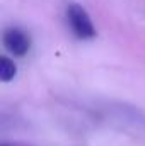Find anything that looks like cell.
I'll return each instance as SVG.
<instances>
[{
    "instance_id": "6da1fadb",
    "label": "cell",
    "mask_w": 145,
    "mask_h": 146,
    "mask_svg": "<svg viewBox=\"0 0 145 146\" xmlns=\"http://www.w3.org/2000/svg\"><path fill=\"white\" fill-rule=\"evenodd\" d=\"M67 22L68 27L73 33V36L82 41H89L96 37V26L89 15V12L80 5V3H68L67 7Z\"/></svg>"
},
{
    "instance_id": "7a4b0ae2",
    "label": "cell",
    "mask_w": 145,
    "mask_h": 146,
    "mask_svg": "<svg viewBox=\"0 0 145 146\" xmlns=\"http://www.w3.org/2000/svg\"><path fill=\"white\" fill-rule=\"evenodd\" d=\"M2 41H3V48L12 56H17V58L26 56L31 49V37L26 31L19 27H7L3 31Z\"/></svg>"
},
{
    "instance_id": "3957f363",
    "label": "cell",
    "mask_w": 145,
    "mask_h": 146,
    "mask_svg": "<svg viewBox=\"0 0 145 146\" xmlns=\"http://www.w3.org/2000/svg\"><path fill=\"white\" fill-rule=\"evenodd\" d=\"M17 76V65L14 63V60H10L9 56H2L0 58V80L3 83L12 82Z\"/></svg>"
},
{
    "instance_id": "277c9868",
    "label": "cell",
    "mask_w": 145,
    "mask_h": 146,
    "mask_svg": "<svg viewBox=\"0 0 145 146\" xmlns=\"http://www.w3.org/2000/svg\"><path fill=\"white\" fill-rule=\"evenodd\" d=\"M2 146H19V145H9V143H3Z\"/></svg>"
}]
</instances>
